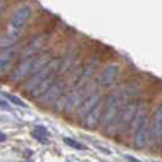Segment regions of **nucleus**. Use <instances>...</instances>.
I'll list each match as a JSON object with an SVG mask.
<instances>
[{"instance_id":"nucleus-7","label":"nucleus","mask_w":162,"mask_h":162,"mask_svg":"<svg viewBox=\"0 0 162 162\" xmlns=\"http://www.w3.org/2000/svg\"><path fill=\"white\" fill-rule=\"evenodd\" d=\"M99 101H100V93H98V92L90 93V94L83 100V103L79 105V107L76 110L78 117L84 118L96 105L99 104Z\"/></svg>"},{"instance_id":"nucleus-3","label":"nucleus","mask_w":162,"mask_h":162,"mask_svg":"<svg viewBox=\"0 0 162 162\" xmlns=\"http://www.w3.org/2000/svg\"><path fill=\"white\" fill-rule=\"evenodd\" d=\"M31 17V9L28 6H22L13 13L11 22L9 26V35L17 39V37L22 32L23 27L27 24Z\"/></svg>"},{"instance_id":"nucleus-4","label":"nucleus","mask_w":162,"mask_h":162,"mask_svg":"<svg viewBox=\"0 0 162 162\" xmlns=\"http://www.w3.org/2000/svg\"><path fill=\"white\" fill-rule=\"evenodd\" d=\"M89 88L88 85L85 84L84 87H81V88H77L76 90L69 94L66 99V104H65V112L66 114H71L73 112L74 110H77L79 107V105L83 103V100L89 95Z\"/></svg>"},{"instance_id":"nucleus-6","label":"nucleus","mask_w":162,"mask_h":162,"mask_svg":"<svg viewBox=\"0 0 162 162\" xmlns=\"http://www.w3.org/2000/svg\"><path fill=\"white\" fill-rule=\"evenodd\" d=\"M135 110H137V103L132 101V103H127L122 107L121 112H119V116L117 118V127L119 130H123L124 128L130 124L132 119H133V116L135 114Z\"/></svg>"},{"instance_id":"nucleus-20","label":"nucleus","mask_w":162,"mask_h":162,"mask_svg":"<svg viewBox=\"0 0 162 162\" xmlns=\"http://www.w3.org/2000/svg\"><path fill=\"white\" fill-rule=\"evenodd\" d=\"M34 132H37L38 134H42V135H44V137H49V132L46 130V128H44L43 126H37L34 129Z\"/></svg>"},{"instance_id":"nucleus-25","label":"nucleus","mask_w":162,"mask_h":162,"mask_svg":"<svg viewBox=\"0 0 162 162\" xmlns=\"http://www.w3.org/2000/svg\"><path fill=\"white\" fill-rule=\"evenodd\" d=\"M0 105H1V107H4V109H6V110H9V106H8V104H5L4 101H0Z\"/></svg>"},{"instance_id":"nucleus-14","label":"nucleus","mask_w":162,"mask_h":162,"mask_svg":"<svg viewBox=\"0 0 162 162\" xmlns=\"http://www.w3.org/2000/svg\"><path fill=\"white\" fill-rule=\"evenodd\" d=\"M152 135L156 141H162V106H159L154 114Z\"/></svg>"},{"instance_id":"nucleus-19","label":"nucleus","mask_w":162,"mask_h":162,"mask_svg":"<svg viewBox=\"0 0 162 162\" xmlns=\"http://www.w3.org/2000/svg\"><path fill=\"white\" fill-rule=\"evenodd\" d=\"M6 96H8V99L11 101L12 104L18 105V106H22V107H27V106H26V104L23 103L20 98H17V96H15V95H11V94H9V95H6Z\"/></svg>"},{"instance_id":"nucleus-23","label":"nucleus","mask_w":162,"mask_h":162,"mask_svg":"<svg viewBox=\"0 0 162 162\" xmlns=\"http://www.w3.org/2000/svg\"><path fill=\"white\" fill-rule=\"evenodd\" d=\"M124 157H126V159H127L129 162H141V161H139L138 159H135V157H132V156H128V155H126Z\"/></svg>"},{"instance_id":"nucleus-11","label":"nucleus","mask_w":162,"mask_h":162,"mask_svg":"<svg viewBox=\"0 0 162 162\" xmlns=\"http://www.w3.org/2000/svg\"><path fill=\"white\" fill-rule=\"evenodd\" d=\"M146 115H148V106H146V103L141 101L139 105H137L135 114H134L133 119H132V122H130L132 129H133L134 132L146 121Z\"/></svg>"},{"instance_id":"nucleus-22","label":"nucleus","mask_w":162,"mask_h":162,"mask_svg":"<svg viewBox=\"0 0 162 162\" xmlns=\"http://www.w3.org/2000/svg\"><path fill=\"white\" fill-rule=\"evenodd\" d=\"M96 148L99 149L100 151H103V152H105L106 155H111L112 154V151L109 150V149H106V148H104V146H100V145H96Z\"/></svg>"},{"instance_id":"nucleus-17","label":"nucleus","mask_w":162,"mask_h":162,"mask_svg":"<svg viewBox=\"0 0 162 162\" xmlns=\"http://www.w3.org/2000/svg\"><path fill=\"white\" fill-rule=\"evenodd\" d=\"M51 54L50 53H45L43 55H40L39 58H34L33 60V63H32V69H31V73L34 74L37 73L39 69H42L44 66H46L51 60Z\"/></svg>"},{"instance_id":"nucleus-2","label":"nucleus","mask_w":162,"mask_h":162,"mask_svg":"<svg viewBox=\"0 0 162 162\" xmlns=\"http://www.w3.org/2000/svg\"><path fill=\"white\" fill-rule=\"evenodd\" d=\"M58 66H60V60H53V61H50L46 66H44L42 69H39L37 73H34L29 78V81L24 84V89L32 92L39 83H42L48 77H50L53 74H58Z\"/></svg>"},{"instance_id":"nucleus-24","label":"nucleus","mask_w":162,"mask_h":162,"mask_svg":"<svg viewBox=\"0 0 162 162\" xmlns=\"http://www.w3.org/2000/svg\"><path fill=\"white\" fill-rule=\"evenodd\" d=\"M5 140H6V135L3 132H0V141H5Z\"/></svg>"},{"instance_id":"nucleus-8","label":"nucleus","mask_w":162,"mask_h":162,"mask_svg":"<svg viewBox=\"0 0 162 162\" xmlns=\"http://www.w3.org/2000/svg\"><path fill=\"white\" fill-rule=\"evenodd\" d=\"M103 112H104V105L99 103L88 115L84 117V121H83L84 127L88 128V129H94L99 124V122L103 117Z\"/></svg>"},{"instance_id":"nucleus-1","label":"nucleus","mask_w":162,"mask_h":162,"mask_svg":"<svg viewBox=\"0 0 162 162\" xmlns=\"http://www.w3.org/2000/svg\"><path fill=\"white\" fill-rule=\"evenodd\" d=\"M124 99H126V95L122 92H116L107 96L104 104V112H103V122L107 129L116 124L122 107L126 105Z\"/></svg>"},{"instance_id":"nucleus-15","label":"nucleus","mask_w":162,"mask_h":162,"mask_svg":"<svg viewBox=\"0 0 162 162\" xmlns=\"http://www.w3.org/2000/svg\"><path fill=\"white\" fill-rule=\"evenodd\" d=\"M15 53H16V49L12 46L11 48L9 46L0 51V71L6 69L11 65V61L15 58Z\"/></svg>"},{"instance_id":"nucleus-21","label":"nucleus","mask_w":162,"mask_h":162,"mask_svg":"<svg viewBox=\"0 0 162 162\" xmlns=\"http://www.w3.org/2000/svg\"><path fill=\"white\" fill-rule=\"evenodd\" d=\"M33 137H34L37 140H39L40 143H44L45 144L46 141H48V139H46V137H44V135H42V134H38L37 132H34L33 130Z\"/></svg>"},{"instance_id":"nucleus-16","label":"nucleus","mask_w":162,"mask_h":162,"mask_svg":"<svg viewBox=\"0 0 162 162\" xmlns=\"http://www.w3.org/2000/svg\"><path fill=\"white\" fill-rule=\"evenodd\" d=\"M55 77H56V74H53V76H50V77H48L46 79H44V81L42 82V83H39L37 87H35L34 89L32 90V95L34 96V98H37V96H42L44 93L51 87V84L54 83V81H55Z\"/></svg>"},{"instance_id":"nucleus-13","label":"nucleus","mask_w":162,"mask_h":162,"mask_svg":"<svg viewBox=\"0 0 162 162\" xmlns=\"http://www.w3.org/2000/svg\"><path fill=\"white\" fill-rule=\"evenodd\" d=\"M44 43H45V37H44V35H39V37L34 38V39L31 42V44L23 50V53H22L23 60L33 58V55H34L35 53H38V51L43 48Z\"/></svg>"},{"instance_id":"nucleus-10","label":"nucleus","mask_w":162,"mask_h":162,"mask_svg":"<svg viewBox=\"0 0 162 162\" xmlns=\"http://www.w3.org/2000/svg\"><path fill=\"white\" fill-rule=\"evenodd\" d=\"M149 135H150V128H149V122L146 119L134 132V145L137 148H144L149 140Z\"/></svg>"},{"instance_id":"nucleus-12","label":"nucleus","mask_w":162,"mask_h":162,"mask_svg":"<svg viewBox=\"0 0 162 162\" xmlns=\"http://www.w3.org/2000/svg\"><path fill=\"white\" fill-rule=\"evenodd\" d=\"M118 73H119L118 66H117V65H110V66H107V67L101 72V74H100V77H99V83H100L101 85H105V87H106V85H110V84H112V83L116 81Z\"/></svg>"},{"instance_id":"nucleus-18","label":"nucleus","mask_w":162,"mask_h":162,"mask_svg":"<svg viewBox=\"0 0 162 162\" xmlns=\"http://www.w3.org/2000/svg\"><path fill=\"white\" fill-rule=\"evenodd\" d=\"M63 141L71 146V148H73V149H77V150H87V146L85 145H83L81 143H78V141H76L74 139H71V138H65L63 139Z\"/></svg>"},{"instance_id":"nucleus-9","label":"nucleus","mask_w":162,"mask_h":162,"mask_svg":"<svg viewBox=\"0 0 162 162\" xmlns=\"http://www.w3.org/2000/svg\"><path fill=\"white\" fill-rule=\"evenodd\" d=\"M34 56L29 58L23 60L22 62L18 65V67L13 71L12 73V82H20L23 78H26L28 74H31V69H32V63H33Z\"/></svg>"},{"instance_id":"nucleus-5","label":"nucleus","mask_w":162,"mask_h":162,"mask_svg":"<svg viewBox=\"0 0 162 162\" xmlns=\"http://www.w3.org/2000/svg\"><path fill=\"white\" fill-rule=\"evenodd\" d=\"M66 90V83L62 81H58V82H54L51 84V87L46 90L42 98H40V103L45 105L49 104H53L55 101H58V99L62 96V94L65 93Z\"/></svg>"},{"instance_id":"nucleus-26","label":"nucleus","mask_w":162,"mask_h":162,"mask_svg":"<svg viewBox=\"0 0 162 162\" xmlns=\"http://www.w3.org/2000/svg\"><path fill=\"white\" fill-rule=\"evenodd\" d=\"M67 162H69V161H67Z\"/></svg>"}]
</instances>
